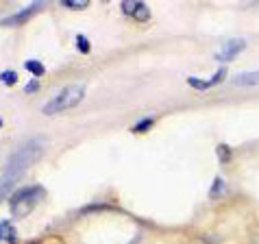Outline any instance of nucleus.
<instances>
[{
  "instance_id": "nucleus-1",
  "label": "nucleus",
  "mask_w": 259,
  "mask_h": 244,
  "mask_svg": "<svg viewBox=\"0 0 259 244\" xmlns=\"http://www.w3.org/2000/svg\"><path fill=\"white\" fill-rule=\"evenodd\" d=\"M41 153H44V142L39 138H33V140L24 142V144L9 157L3 175H0V200L13 190V185H16L20 179H22L24 172L39 159Z\"/></svg>"
},
{
  "instance_id": "nucleus-2",
  "label": "nucleus",
  "mask_w": 259,
  "mask_h": 244,
  "mask_svg": "<svg viewBox=\"0 0 259 244\" xmlns=\"http://www.w3.org/2000/svg\"><path fill=\"white\" fill-rule=\"evenodd\" d=\"M85 96V85H66L63 90H59L57 94L48 100V103L44 105V111L46 116H55V113L59 111H66V109H72V107H76L78 103L83 100Z\"/></svg>"
},
{
  "instance_id": "nucleus-3",
  "label": "nucleus",
  "mask_w": 259,
  "mask_h": 244,
  "mask_svg": "<svg viewBox=\"0 0 259 244\" xmlns=\"http://www.w3.org/2000/svg\"><path fill=\"white\" fill-rule=\"evenodd\" d=\"M41 196H44V188H39V185H31V188L18 190L16 194L9 198L11 214L16 218H22L26 214H31L35 210V205L41 200Z\"/></svg>"
},
{
  "instance_id": "nucleus-4",
  "label": "nucleus",
  "mask_w": 259,
  "mask_h": 244,
  "mask_svg": "<svg viewBox=\"0 0 259 244\" xmlns=\"http://www.w3.org/2000/svg\"><path fill=\"white\" fill-rule=\"evenodd\" d=\"M244 39H240V37H235V39H227L225 44H222V48L215 53V59L218 61H231V59H235L237 55L244 50Z\"/></svg>"
},
{
  "instance_id": "nucleus-5",
  "label": "nucleus",
  "mask_w": 259,
  "mask_h": 244,
  "mask_svg": "<svg viewBox=\"0 0 259 244\" xmlns=\"http://www.w3.org/2000/svg\"><path fill=\"white\" fill-rule=\"evenodd\" d=\"M41 7H44V3H31V5H26L24 9H20L18 13H13V16L5 18V20H0V24H3V26H16V24H22L24 20L31 18L35 11H39Z\"/></svg>"
},
{
  "instance_id": "nucleus-6",
  "label": "nucleus",
  "mask_w": 259,
  "mask_h": 244,
  "mask_svg": "<svg viewBox=\"0 0 259 244\" xmlns=\"http://www.w3.org/2000/svg\"><path fill=\"white\" fill-rule=\"evenodd\" d=\"M225 76H227V68H220L218 72L211 74L209 78H194V76H190L188 83L192 85L194 90H209V88H213V85H218Z\"/></svg>"
},
{
  "instance_id": "nucleus-7",
  "label": "nucleus",
  "mask_w": 259,
  "mask_h": 244,
  "mask_svg": "<svg viewBox=\"0 0 259 244\" xmlns=\"http://www.w3.org/2000/svg\"><path fill=\"white\" fill-rule=\"evenodd\" d=\"M257 81H259V70L257 72H242L233 78L235 85H255Z\"/></svg>"
},
{
  "instance_id": "nucleus-8",
  "label": "nucleus",
  "mask_w": 259,
  "mask_h": 244,
  "mask_svg": "<svg viewBox=\"0 0 259 244\" xmlns=\"http://www.w3.org/2000/svg\"><path fill=\"white\" fill-rule=\"evenodd\" d=\"M131 18H135L138 22H146V20L150 18V9L144 3H135V9L131 13Z\"/></svg>"
},
{
  "instance_id": "nucleus-9",
  "label": "nucleus",
  "mask_w": 259,
  "mask_h": 244,
  "mask_svg": "<svg viewBox=\"0 0 259 244\" xmlns=\"http://www.w3.org/2000/svg\"><path fill=\"white\" fill-rule=\"evenodd\" d=\"M9 240L11 244L16 242V231H13V227H11V222H7V220H0V240Z\"/></svg>"
},
{
  "instance_id": "nucleus-10",
  "label": "nucleus",
  "mask_w": 259,
  "mask_h": 244,
  "mask_svg": "<svg viewBox=\"0 0 259 244\" xmlns=\"http://www.w3.org/2000/svg\"><path fill=\"white\" fill-rule=\"evenodd\" d=\"M24 68L28 70V72H33L35 76H39V74H44V72H46L44 63H41V61H37V59H28V61L24 63Z\"/></svg>"
},
{
  "instance_id": "nucleus-11",
  "label": "nucleus",
  "mask_w": 259,
  "mask_h": 244,
  "mask_svg": "<svg viewBox=\"0 0 259 244\" xmlns=\"http://www.w3.org/2000/svg\"><path fill=\"white\" fill-rule=\"evenodd\" d=\"M153 122H155V118H142L138 125L133 127V133H144V131H148V129L153 127Z\"/></svg>"
},
{
  "instance_id": "nucleus-12",
  "label": "nucleus",
  "mask_w": 259,
  "mask_h": 244,
  "mask_svg": "<svg viewBox=\"0 0 259 244\" xmlns=\"http://www.w3.org/2000/svg\"><path fill=\"white\" fill-rule=\"evenodd\" d=\"M0 81L7 83V85H16L18 83V74L13 70H7V72H0Z\"/></svg>"
},
{
  "instance_id": "nucleus-13",
  "label": "nucleus",
  "mask_w": 259,
  "mask_h": 244,
  "mask_svg": "<svg viewBox=\"0 0 259 244\" xmlns=\"http://www.w3.org/2000/svg\"><path fill=\"white\" fill-rule=\"evenodd\" d=\"M222 192H225V181H222L220 177H215V181L211 185V196H220Z\"/></svg>"
},
{
  "instance_id": "nucleus-14",
  "label": "nucleus",
  "mask_w": 259,
  "mask_h": 244,
  "mask_svg": "<svg viewBox=\"0 0 259 244\" xmlns=\"http://www.w3.org/2000/svg\"><path fill=\"white\" fill-rule=\"evenodd\" d=\"M76 48L81 50V53H90V42L85 35H76Z\"/></svg>"
},
{
  "instance_id": "nucleus-15",
  "label": "nucleus",
  "mask_w": 259,
  "mask_h": 244,
  "mask_svg": "<svg viewBox=\"0 0 259 244\" xmlns=\"http://www.w3.org/2000/svg\"><path fill=\"white\" fill-rule=\"evenodd\" d=\"M63 7H68V9H85V7H88V0H81V3H74V0H63Z\"/></svg>"
},
{
  "instance_id": "nucleus-16",
  "label": "nucleus",
  "mask_w": 259,
  "mask_h": 244,
  "mask_svg": "<svg viewBox=\"0 0 259 244\" xmlns=\"http://www.w3.org/2000/svg\"><path fill=\"white\" fill-rule=\"evenodd\" d=\"M135 3H138V0H124V3H122V11H124L126 16H131L135 9Z\"/></svg>"
},
{
  "instance_id": "nucleus-17",
  "label": "nucleus",
  "mask_w": 259,
  "mask_h": 244,
  "mask_svg": "<svg viewBox=\"0 0 259 244\" xmlns=\"http://www.w3.org/2000/svg\"><path fill=\"white\" fill-rule=\"evenodd\" d=\"M218 155H220V161L222 164L229 161V148L227 146H218Z\"/></svg>"
},
{
  "instance_id": "nucleus-18",
  "label": "nucleus",
  "mask_w": 259,
  "mask_h": 244,
  "mask_svg": "<svg viewBox=\"0 0 259 244\" xmlns=\"http://www.w3.org/2000/svg\"><path fill=\"white\" fill-rule=\"evenodd\" d=\"M37 88H39V83L33 78V81H28V83H26V88H24V90L28 92V94H33V92H37Z\"/></svg>"
},
{
  "instance_id": "nucleus-19",
  "label": "nucleus",
  "mask_w": 259,
  "mask_h": 244,
  "mask_svg": "<svg viewBox=\"0 0 259 244\" xmlns=\"http://www.w3.org/2000/svg\"><path fill=\"white\" fill-rule=\"evenodd\" d=\"M0 127H3V120H0Z\"/></svg>"
}]
</instances>
